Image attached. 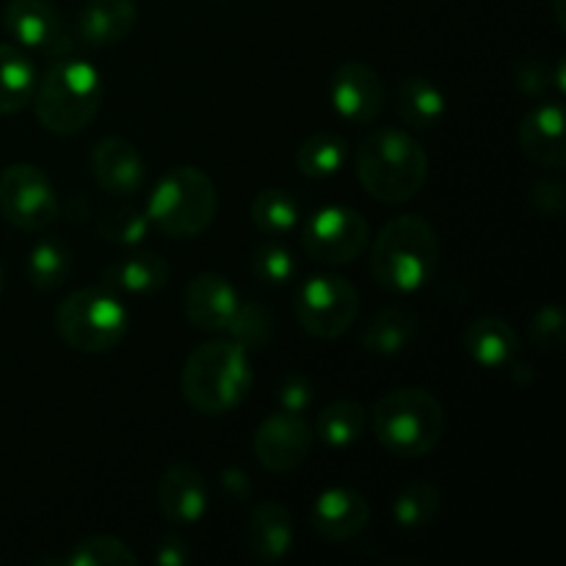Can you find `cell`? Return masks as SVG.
I'll return each mask as SVG.
<instances>
[{
	"instance_id": "1",
	"label": "cell",
	"mask_w": 566,
	"mask_h": 566,
	"mask_svg": "<svg viewBox=\"0 0 566 566\" xmlns=\"http://www.w3.org/2000/svg\"><path fill=\"white\" fill-rule=\"evenodd\" d=\"M357 177L376 202L403 205L423 191L429 155L412 133L401 127H374L357 147Z\"/></svg>"
},
{
	"instance_id": "2",
	"label": "cell",
	"mask_w": 566,
	"mask_h": 566,
	"mask_svg": "<svg viewBox=\"0 0 566 566\" xmlns=\"http://www.w3.org/2000/svg\"><path fill=\"white\" fill-rule=\"evenodd\" d=\"M252 379V359L241 343L208 340L188 354L180 390L193 412L205 418H221L247 401Z\"/></svg>"
},
{
	"instance_id": "3",
	"label": "cell",
	"mask_w": 566,
	"mask_h": 566,
	"mask_svg": "<svg viewBox=\"0 0 566 566\" xmlns=\"http://www.w3.org/2000/svg\"><path fill=\"white\" fill-rule=\"evenodd\" d=\"M440 265V235L423 216L403 213L387 221L370 247V276L392 293L429 285Z\"/></svg>"
},
{
	"instance_id": "4",
	"label": "cell",
	"mask_w": 566,
	"mask_h": 566,
	"mask_svg": "<svg viewBox=\"0 0 566 566\" xmlns=\"http://www.w3.org/2000/svg\"><path fill=\"white\" fill-rule=\"evenodd\" d=\"M103 75L88 61L70 53L53 55L33 92V111L39 125L55 136H75L86 130L103 105Z\"/></svg>"
},
{
	"instance_id": "5",
	"label": "cell",
	"mask_w": 566,
	"mask_h": 566,
	"mask_svg": "<svg viewBox=\"0 0 566 566\" xmlns=\"http://www.w3.org/2000/svg\"><path fill=\"white\" fill-rule=\"evenodd\" d=\"M374 437L398 459H420L440 446L446 434V409L423 387H398L370 409Z\"/></svg>"
},
{
	"instance_id": "6",
	"label": "cell",
	"mask_w": 566,
	"mask_h": 566,
	"mask_svg": "<svg viewBox=\"0 0 566 566\" xmlns=\"http://www.w3.org/2000/svg\"><path fill=\"white\" fill-rule=\"evenodd\" d=\"M219 191L199 166H175L166 171L147 199V219L169 238H197L213 224Z\"/></svg>"
},
{
	"instance_id": "7",
	"label": "cell",
	"mask_w": 566,
	"mask_h": 566,
	"mask_svg": "<svg viewBox=\"0 0 566 566\" xmlns=\"http://www.w3.org/2000/svg\"><path fill=\"white\" fill-rule=\"evenodd\" d=\"M130 313L108 287H83L55 307V332L75 352L103 354L127 335Z\"/></svg>"
},
{
	"instance_id": "8",
	"label": "cell",
	"mask_w": 566,
	"mask_h": 566,
	"mask_svg": "<svg viewBox=\"0 0 566 566\" xmlns=\"http://www.w3.org/2000/svg\"><path fill=\"white\" fill-rule=\"evenodd\" d=\"M302 249L310 260L324 265H348L368 249L370 224L357 208L346 205H326L315 213L304 216L302 224Z\"/></svg>"
},
{
	"instance_id": "9",
	"label": "cell",
	"mask_w": 566,
	"mask_h": 566,
	"mask_svg": "<svg viewBox=\"0 0 566 566\" xmlns=\"http://www.w3.org/2000/svg\"><path fill=\"white\" fill-rule=\"evenodd\" d=\"M296 318L307 335L337 340L359 315V291L337 274H315L296 291Z\"/></svg>"
},
{
	"instance_id": "10",
	"label": "cell",
	"mask_w": 566,
	"mask_h": 566,
	"mask_svg": "<svg viewBox=\"0 0 566 566\" xmlns=\"http://www.w3.org/2000/svg\"><path fill=\"white\" fill-rule=\"evenodd\" d=\"M0 210L17 230L36 232L59 219V193L48 171L33 164H11L0 175Z\"/></svg>"
},
{
	"instance_id": "11",
	"label": "cell",
	"mask_w": 566,
	"mask_h": 566,
	"mask_svg": "<svg viewBox=\"0 0 566 566\" xmlns=\"http://www.w3.org/2000/svg\"><path fill=\"white\" fill-rule=\"evenodd\" d=\"M254 457L269 473H291L302 468L313 448V429L296 412H274L254 431Z\"/></svg>"
},
{
	"instance_id": "12",
	"label": "cell",
	"mask_w": 566,
	"mask_h": 566,
	"mask_svg": "<svg viewBox=\"0 0 566 566\" xmlns=\"http://www.w3.org/2000/svg\"><path fill=\"white\" fill-rule=\"evenodd\" d=\"M332 108L352 125H374L387 105V88L379 72L365 61H343L329 83Z\"/></svg>"
},
{
	"instance_id": "13",
	"label": "cell",
	"mask_w": 566,
	"mask_h": 566,
	"mask_svg": "<svg viewBox=\"0 0 566 566\" xmlns=\"http://www.w3.org/2000/svg\"><path fill=\"white\" fill-rule=\"evenodd\" d=\"M3 28L20 48L42 50L48 55L70 53V36L50 0H9L3 9Z\"/></svg>"
},
{
	"instance_id": "14",
	"label": "cell",
	"mask_w": 566,
	"mask_h": 566,
	"mask_svg": "<svg viewBox=\"0 0 566 566\" xmlns=\"http://www.w3.org/2000/svg\"><path fill=\"white\" fill-rule=\"evenodd\" d=\"M370 523V503L363 492L352 486H329L321 492L313 503L310 525L315 536L332 545L354 539L363 534Z\"/></svg>"
},
{
	"instance_id": "15",
	"label": "cell",
	"mask_w": 566,
	"mask_h": 566,
	"mask_svg": "<svg viewBox=\"0 0 566 566\" xmlns=\"http://www.w3.org/2000/svg\"><path fill=\"white\" fill-rule=\"evenodd\" d=\"M158 506L164 520L175 525L202 523L210 509L208 479L191 462H177L160 473Z\"/></svg>"
},
{
	"instance_id": "16",
	"label": "cell",
	"mask_w": 566,
	"mask_h": 566,
	"mask_svg": "<svg viewBox=\"0 0 566 566\" xmlns=\"http://www.w3.org/2000/svg\"><path fill=\"white\" fill-rule=\"evenodd\" d=\"M520 153L539 169H564L566 144H564V105L558 99L534 105L520 119L517 127Z\"/></svg>"
},
{
	"instance_id": "17",
	"label": "cell",
	"mask_w": 566,
	"mask_h": 566,
	"mask_svg": "<svg viewBox=\"0 0 566 566\" xmlns=\"http://www.w3.org/2000/svg\"><path fill=\"white\" fill-rule=\"evenodd\" d=\"M88 169H92L94 182L116 197L136 193L147 177V166L138 147L122 136L99 138L88 155Z\"/></svg>"
},
{
	"instance_id": "18",
	"label": "cell",
	"mask_w": 566,
	"mask_h": 566,
	"mask_svg": "<svg viewBox=\"0 0 566 566\" xmlns=\"http://www.w3.org/2000/svg\"><path fill=\"white\" fill-rule=\"evenodd\" d=\"M238 302H241V296H238L235 287L213 271L193 276L182 293L186 318L205 332H224L235 315Z\"/></svg>"
},
{
	"instance_id": "19",
	"label": "cell",
	"mask_w": 566,
	"mask_h": 566,
	"mask_svg": "<svg viewBox=\"0 0 566 566\" xmlns=\"http://www.w3.org/2000/svg\"><path fill=\"white\" fill-rule=\"evenodd\" d=\"M459 343L464 354L486 370L509 368L520 357L517 329L506 318H495V315L468 321L459 332Z\"/></svg>"
},
{
	"instance_id": "20",
	"label": "cell",
	"mask_w": 566,
	"mask_h": 566,
	"mask_svg": "<svg viewBox=\"0 0 566 566\" xmlns=\"http://www.w3.org/2000/svg\"><path fill=\"white\" fill-rule=\"evenodd\" d=\"M136 20L133 0H86L77 11V36L88 48H114L130 36Z\"/></svg>"
},
{
	"instance_id": "21",
	"label": "cell",
	"mask_w": 566,
	"mask_h": 566,
	"mask_svg": "<svg viewBox=\"0 0 566 566\" xmlns=\"http://www.w3.org/2000/svg\"><path fill=\"white\" fill-rule=\"evenodd\" d=\"M293 517L285 503L263 501L254 506L247 525V551L254 562L274 564L291 553Z\"/></svg>"
},
{
	"instance_id": "22",
	"label": "cell",
	"mask_w": 566,
	"mask_h": 566,
	"mask_svg": "<svg viewBox=\"0 0 566 566\" xmlns=\"http://www.w3.org/2000/svg\"><path fill=\"white\" fill-rule=\"evenodd\" d=\"M418 337V313L407 304H385L359 329V346L374 357H392L407 352Z\"/></svg>"
},
{
	"instance_id": "23",
	"label": "cell",
	"mask_w": 566,
	"mask_h": 566,
	"mask_svg": "<svg viewBox=\"0 0 566 566\" xmlns=\"http://www.w3.org/2000/svg\"><path fill=\"white\" fill-rule=\"evenodd\" d=\"M169 263L158 252H130L105 265L99 280L116 296H149L169 280Z\"/></svg>"
},
{
	"instance_id": "24",
	"label": "cell",
	"mask_w": 566,
	"mask_h": 566,
	"mask_svg": "<svg viewBox=\"0 0 566 566\" xmlns=\"http://www.w3.org/2000/svg\"><path fill=\"white\" fill-rule=\"evenodd\" d=\"M392 108L412 130H434L446 119L448 99L442 88L426 75H407L396 83Z\"/></svg>"
},
{
	"instance_id": "25",
	"label": "cell",
	"mask_w": 566,
	"mask_h": 566,
	"mask_svg": "<svg viewBox=\"0 0 566 566\" xmlns=\"http://www.w3.org/2000/svg\"><path fill=\"white\" fill-rule=\"evenodd\" d=\"M39 72L17 44L0 42V116L20 114L36 92Z\"/></svg>"
},
{
	"instance_id": "26",
	"label": "cell",
	"mask_w": 566,
	"mask_h": 566,
	"mask_svg": "<svg viewBox=\"0 0 566 566\" xmlns=\"http://www.w3.org/2000/svg\"><path fill=\"white\" fill-rule=\"evenodd\" d=\"M442 506V492L434 481L415 479L392 497V520L401 531L429 528Z\"/></svg>"
},
{
	"instance_id": "27",
	"label": "cell",
	"mask_w": 566,
	"mask_h": 566,
	"mask_svg": "<svg viewBox=\"0 0 566 566\" xmlns=\"http://www.w3.org/2000/svg\"><path fill=\"white\" fill-rule=\"evenodd\" d=\"M368 429V409L357 401H332L326 403L315 420V434L329 448H352L357 446Z\"/></svg>"
},
{
	"instance_id": "28",
	"label": "cell",
	"mask_w": 566,
	"mask_h": 566,
	"mask_svg": "<svg viewBox=\"0 0 566 566\" xmlns=\"http://www.w3.org/2000/svg\"><path fill=\"white\" fill-rule=\"evenodd\" d=\"M348 160V142L340 133L321 130L304 138L302 147L296 149V169L302 171L307 180H329L343 164Z\"/></svg>"
},
{
	"instance_id": "29",
	"label": "cell",
	"mask_w": 566,
	"mask_h": 566,
	"mask_svg": "<svg viewBox=\"0 0 566 566\" xmlns=\"http://www.w3.org/2000/svg\"><path fill=\"white\" fill-rule=\"evenodd\" d=\"M302 199L291 188H263L252 199V221L265 235H287L302 224Z\"/></svg>"
},
{
	"instance_id": "30",
	"label": "cell",
	"mask_w": 566,
	"mask_h": 566,
	"mask_svg": "<svg viewBox=\"0 0 566 566\" xmlns=\"http://www.w3.org/2000/svg\"><path fill=\"white\" fill-rule=\"evenodd\" d=\"M28 280L36 291H59L72 274V252L61 238H42L28 254Z\"/></svg>"
},
{
	"instance_id": "31",
	"label": "cell",
	"mask_w": 566,
	"mask_h": 566,
	"mask_svg": "<svg viewBox=\"0 0 566 566\" xmlns=\"http://www.w3.org/2000/svg\"><path fill=\"white\" fill-rule=\"evenodd\" d=\"M61 564L66 566H136L138 556L130 551V545L116 536L94 534L83 536L70 547Z\"/></svg>"
},
{
	"instance_id": "32",
	"label": "cell",
	"mask_w": 566,
	"mask_h": 566,
	"mask_svg": "<svg viewBox=\"0 0 566 566\" xmlns=\"http://www.w3.org/2000/svg\"><path fill=\"white\" fill-rule=\"evenodd\" d=\"M514 86H517V92H523L525 97H545L551 88L564 94V59H556V64H551V61L542 59V55H525V59H520L517 64H514Z\"/></svg>"
},
{
	"instance_id": "33",
	"label": "cell",
	"mask_w": 566,
	"mask_h": 566,
	"mask_svg": "<svg viewBox=\"0 0 566 566\" xmlns=\"http://www.w3.org/2000/svg\"><path fill=\"white\" fill-rule=\"evenodd\" d=\"M230 340L241 343L247 352L252 348H265L274 337V318H271L269 307L260 302H238L235 315H232L230 326H227Z\"/></svg>"
},
{
	"instance_id": "34",
	"label": "cell",
	"mask_w": 566,
	"mask_h": 566,
	"mask_svg": "<svg viewBox=\"0 0 566 566\" xmlns=\"http://www.w3.org/2000/svg\"><path fill=\"white\" fill-rule=\"evenodd\" d=\"M149 219L144 210L136 205H116V208L105 210L97 221V232L103 241L114 243V247H138L149 232Z\"/></svg>"
},
{
	"instance_id": "35",
	"label": "cell",
	"mask_w": 566,
	"mask_h": 566,
	"mask_svg": "<svg viewBox=\"0 0 566 566\" xmlns=\"http://www.w3.org/2000/svg\"><path fill=\"white\" fill-rule=\"evenodd\" d=\"M252 271L263 285L280 287V285H287V282L296 276L298 265H296V258L291 254V249L282 247V243L276 241H265L254 249Z\"/></svg>"
},
{
	"instance_id": "36",
	"label": "cell",
	"mask_w": 566,
	"mask_h": 566,
	"mask_svg": "<svg viewBox=\"0 0 566 566\" xmlns=\"http://www.w3.org/2000/svg\"><path fill=\"white\" fill-rule=\"evenodd\" d=\"M528 343L542 354L564 352V310L558 304H545L531 315Z\"/></svg>"
},
{
	"instance_id": "37",
	"label": "cell",
	"mask_w": 566,
	"mask_h": 566,
	"mask_svg": "<svg viewBox=\"0 0 566 566\" xmlns=\"http://www.w3.org/2000/svg\"><path fill=\"white\" fill-rule=\"evenodd\" d=\"M528 202L542 219H562L566 202V186L558 177H542L531 186Z\"/></svg>"
},
{
	"instance_id": "38",
	"label": "cell",
	"mask_w": 566,
	"mask_h": 566,
	"mask_svg": "<svg viewBox=\"0 0 566 566\" xmlns=\"http://www.w3.org/2000/svg\"><path fill=\"white\" fill-rule=\"evenodd\" d=\"M313 398L315 387L304 374H287L285 379L280 381V387H276V401H280V407L285 409V412L302 415L304 409H310Z\"/></svg>"
},
{
	"instance_id": "39",
	"label": "cell",
	"mask_w": 566,
	"mask_h": 566,
	"mask_svg": "<svg viewBox=\"0 0 566 566\" xmlns=\"http://www.w3.org/2000/svg\"><path fill=\"white\" fill-rule=\"evenodd\" d=\"M219 490L224 495V501H230L232 506H243V503L252 501V479L241 468L221 470Z\"/></svg>"
},
{
	"instance_id": "40",
	"label": "cell",
	"mask_w": 566,
	"mask_h": 566,
	"mask_svg": "<svg viewBox=\"0 0 566 566\" xmlns=\"http://www.w3.org/2000/svg\"><path fill=\"white\" fill-rule=\"evenodd\" d=\"M193 553L188 547L186 539L175 534H166L160 536V542L155 545V562L160 566H182V564H191Z\"/></svg>"
},
{
	"instance_id": "41",
	"label": "cell",
	"mask_w": 566,
	"mask_h": 566,
	"mask_svg": "<svg viewBox=\"0 0 566 566\" xmlns=\"http://www.w3.org/2000/svg\"><path fill=\"white\" fill-rule=\"evenodd\" d=\"M551 9H553V20H556L558 31H566V6H564V0H551Z\"/></svg>"
},
{
	"instance_id": "42",
	"label": "cell",
	"mask_w": 566,
	"mask_h": 566,
	"mask_svg": "<svg viewBox=\"0 0 566 566\" xmlns=\"http://www.w3.org/2000/svg\"><path fill=\"white\" fill-rule=\"evenodd\" d=\"M0 291H3V269H0Z\"/></svg>"
}]
</instances>
